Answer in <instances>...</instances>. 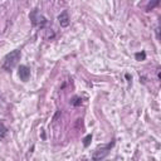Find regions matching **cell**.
Returning <instances> with one entry per match:
<instances>
[{"instance_id": "1", "label": "cell", "mask_w": 161, "mask_h": 161, "mask_svg": "<svg viewBox=\"0 0 161 161\" xmlns=\"http://www.w3.org/2000/svg\"><path fill=\"white\" fill-rule=\"evenodd\" d=\"M20 57H21V53H20L19 49L12 50V52H10L9 54H6L5 58H4V62H3V69L10 72L18 64V62L20 61Z\"/></svg>"}, {"instance_id": "8", "label": "cell", "mask_w": 161, "mask_h": 161, "mask_svg": "<svg viewBox=\"0 0 161 161\" xmlns=\"http://www.w3.org/2000/svg\"><path fill=\"white\" fill-rule=\"evenodd\" d=\"M71 103L73 106H76V107H77V106H80V105H82V98H80V97H73Z\"/></svg>"}, {"instance_id": "5", "label": "cell", "mask_w": 161, "mask_h": 161, "mask_svg": "<svg viewBox=\"0 0 161 161\" xmlns=\"http://www.w3.org/2000/svg\"><path fill=\"white\" fill-rule=\"evenodd\" d=\"M30 77V69H29L27 65H20L19 67V78L23 80V82H27Z\"/></svg>"}, {"instance_id": "10", "label": "cell", "mask_w": 161, "mask_h": 161, "mask_svg": "<svg viewBox=\"0 0 161 161\" xmlns=\"http://www.w3.org/2000/svg\"><path fill=\"white\" fill-rule=\"evenodd\" d=\"M160 4V0H156V1H153V3H149V5H147V8H146V10L147 12H150V10H152L155 6H157Z\"/></svg>"}, {"instance_id": "2", "label": "cell", "mask_w": 161, "mask_h": 161, "mask_svg": "<svg viewBox=\"0 0 161 161\" xmlns=\"http://www.w3.org/2000/svg\"><path fill=\"white\" fill-rule=\"evenodd\" d=\"M113 145H115V141L112 140L111 142H108V144H106V145L98 146V147L94 150L93 153H92V160L93 161H101V160H103L105 157L109 153L111 149L113 147Z\"/></svg>"}, {"instance_id": "9", "label": "cell", "mask_w": 161, "mask_h": 161, "mask_svg": "<svg viewBox=\"0 0 161 161\" xmlns=\"http://www.w3.org/2000/svg\"><path fill=\"white\" fill-rule=\"evenodd\" d=\"M91 141H92V135H87L85 137V140H83V145H85V147H88Z\"/></svg>"}, {"instance_id": "4", "label": "cell", "mask_w": 161, "mask_h": 161, "mask_svg": "<svg viewBox=\"0 0 161 161\" xmlns=\"http://www.w3.org/2000/svg\"><path fill=\"white\" fill-rule=\"evenodd\" d=\"M58 21H59V25L62 28H67L69 25V15H68V12L67 10H63L59 15H58Z\"/></svg>"}, {"instance_id": "7", "label": "cell", "mask_w": 161, "mask_h": 161, "mask_svg": "<svg viewBox=\"0 0 161 161\" xmlns=\"http://www.w3.org/2000/svg\"><path fill=\"white\" fill-rule=\"evenodd\" d=\"M135 58H136V61H145L146 59V53L145 52H138L135 54Z\"/></svg>"}, {"instance_id": "6", "label": "cell", "mask_w": 161, "mask_h": 161, "mask_svg": "<svg viewBox=\"0 0 161 161\" xmlns=\"http://www.w3.org/2000/svg\"><path fill=\"white\" fill-rule=\"evenodd\" d=\"M8 133V129L3 122H0V137H5Z\"/></svg>"}, {"instance_id": "3", "label": "cell", "mask_w": 161, "mask_h": 161, "mask_svg": "<svg viewBox=\"0 0 161 161\" xmlns=\"http://www.w3.org/2000/svg\"><path fill=\"white\" fill-rule=\"evenodd\" d=\"M29 18H30L32 24L34 25V27H38V28H44L45 25H47V23H48L47 18L44 15H42L36 8L33 9L32 12H30V14H29Z\"/></svg>"}]
</instances>
